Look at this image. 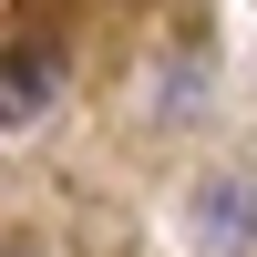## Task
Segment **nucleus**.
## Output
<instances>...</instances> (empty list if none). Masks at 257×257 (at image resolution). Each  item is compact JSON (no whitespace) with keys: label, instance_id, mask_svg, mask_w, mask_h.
I'll list each match as a JSON object with an SVG mask.
<instances>
[{"label":"nucleus","instance_id":"1","mask_svg":"<svg viewBox=\"0 0 257 257\" xmlns=\"http://www.w3.org/2000/svg\"><path fill=\"white\" fill-rule=\"evenodd\" d=\"M41 93H52V62L21 52L11 72H0V123H31V113H41Z\"/></svg>","mask_w":257,"mask_h":257},{"label":"nucleus","instance_id":"2","mask_svg":"<svg viewBox=\"0 0 257 257\" xmlns=\"http://www.w3.org/2000/svg\"><path fill=\"white\" fill-rule=\"evenodd\" d=\"M247 185H206V237H226V247H247Z\"/></svg>","mask_w":257,"mask_h":257},{"label":"nucleus","instance_id":"3","mask_svg":"<svg viewBox=\"0 0 257 257\" xmlns=\"http://www.w3.org/2000/svg\"><path fill=\"white\" fill-rule=\"evenodd\" d=\"M0 257H31V247H0Z\"/></svg>","mask_w":257,"mask_h":257}]
</instances>
